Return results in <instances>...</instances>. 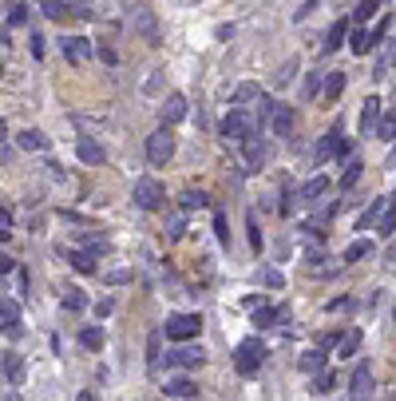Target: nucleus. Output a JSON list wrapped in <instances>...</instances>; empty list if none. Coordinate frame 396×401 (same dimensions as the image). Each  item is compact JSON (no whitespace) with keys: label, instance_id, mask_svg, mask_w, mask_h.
<instances>
[{"label":"nucleus","instance_id":"nucleus-4","mask_svg":"<svg viewBox=\"0 0 396 401\" xmlns=\"http://www.w3.org/2000/svg\"><path fill=\"white\" fill-rule=\"evenodd\" d=\"M174 155V135L167 128H158L151 139H147V159L155 163V167H163V163Z\"/></svg>","mask_w":396,"mask_h":401},{"label":"nucleus","instance_id":"nucleus-27","mask_svg":"<svg viewBox=\"0 0 396 401\" xmlns=\"http://www.w3.org/2000/svg\"><path fill=\"white\" fill-rule=\"evenodd\" d=\"M345 92V72H329V80H325V99H337Z\"/></svg>","mask_w":396,"mask_h":401},{"label":"nucleus","instance_id":"nucleus-50","mask_svg":"<svg viewBox=\"0 0 396 401\" xmlns=\"http://www.w3.org/2000/svg\"><path fill=\"white\" fill-rule=\"evenodd\" d=\"M95 314H99V318H107V314H111V298H103V302H95Z\"/></svg>","mask_w":396,"mask_h":401},{"label":"nucleus","instance_id":"nucleus-29","mask_svg":"<svg viewBox=\"0 0 396 401\" xmlns=\"http://www.w3.org/2000/svg\"><path fill=\"white\" fill-rule=\"evenodd\" d=\"M273 112H278V104H273L269 96L258 99V124H262V128H266V124H273Z\"/></svg>","mask_w":396,"mask_h":401},{"label":"nucleus","instance_id":"nucleus-47","mask_svg":"<svg viewBox=\"0 0 396 401\" xmlns=\"http://www.w3.org/2000/svg\"><path fill=\"white\" fill-rule=\"evenodd\" d=\"M107 282H111V286H123V282H131V271H111Z\"/></svg>","mask_w":396,"mask_h":401},{"label":"nucleus","instance_id":"nucleus-37","mask_svg":"<svg viewBox=\"0 0 396 401\" xmlns=\"http://www.w3.org/2000/svg\"><path fill=\"white\" fill-rule=\"evenodd\" d=\"M293 76H298V60H285V64L278 68V76H273V84H289Z\"/></svg>","mask_w":396,"mask_h":401},{"label":"nucleus","instance_id":"nucleus-9","mask_svg":"<svg viewBox=\"0 0 396 401\" xmlns=\"http://www.w3.org/2000/svg\"><path fill=\"white\" fill-rule=\"evenodd\" d=\"M178 119H187V96L171 92V96L163 99V124H178Z\"/></svg>","mask_w":396,"mask_h":401},{"label":"nucleus","instance_id":"nucleus-14","mask_svg":"<svg viewBox=\"0 0 396 401\" xmlns=\"http://www.w3.org/2000/svg\"><path fill=\"white\" fill-rule=\"evenodd\" d=\"M269 128H273V135H289V131H293V108H285V104H278V112H273V124H269Z\"/></svg>","mask_w":396,"mask_h":401},{"label":"nucleus","instance_id":"nucleus-39","mask_svg":"<svg viewBox=\"0 0 396 401\" xmlns=\"http://www.w3.org/2000/svg\"><path fill=\"white\" fill-rule=\"evenodd\" d=\"M393 226H396V207L388 203V207H384V215H380V235H393Z\"/></svg>","mask_w":396,"mask_h":401},{"label":"nucleus","instance_id":"nucleus-28","mask_svg":"<svg viewBox=\"0 0 396 401\" xmlns=\"http://www.w3.org/2000/svg\"><path fill=\"white\" fill-rule=\"evenodd\" d=\"M301 369L305 373H317V369H325V350H309L301 358Z\"/></svg>","mask_w":396,"mask_h":401},{"label":"nucleus","instance_id":"nucleus-11","mask_svg":"<svg viewBox=\"0 0 396 401\" xmlns=\"http://www.w3.org/2000/svg\"><path fill=\"white\" fill-rule=\"evenodd\" d=\"M242 151H246V163H250V167H262V159H266V144H262L258 131H250V135L242 139Z\"/></svg>","mask_w":396,"mask_h":401},{"label":"nucleus","instance_id":"nucleus-17","mask_svg":"<svg viewBox=\"0 0 396 401\" xmlns=\"http://www.w3.org/2000/svg\"><path fill=\"white\" fill-rule=\"evenodd\" d=\"M345 36H348V20L329 24V32H325V52H337L341 44H345Z\"/></svg>","mask_w":396,"mask_h":401},{"label":"nucleus","instance_id":"nucleus-23","mask_svg":"<svg viewBox=\"0 0 396 401\" xmlns=\"http://www.w3.org/2000/svg\"><path fill=\"white\" fill-rule=\"evenodd\" d=\"M40 12H44L48 20H63L67 12H72V8H67L63 0H40Z\"/></svg>","mask_w":396,"mask_h":401},{"label":"nucleus","instance_id":"nucleus-32","mask_svg":"<svg viewBox=\"0 0 396 401\" xmlns=\"http://www.w3.org/2000/svg\"><path fill=\"white\" fill-rule=\"evenodd\" d=\"M361 171H364V167H361V159H348V163H345V175H341V187L348 191V187H353V183L361 179Z\"/></svg>","mask_w":396,"mask_h":401},{"label":"nucleus","instance_id":"nucleus-16","mask_svg":"<svg viewBox=\"0 0 396 401\" xmlns=\"http://www.w3.org/2000/svg\"><path fill=\"white\" fill-rule=\"evenodd\" d=\"M0 326H4V334H20V310H16V302H8L4 298V310H0Z\"/></svg>","mask_w":396,"mask_h":401},{"label":"nucleus","instance_id":"nucleus-7","mask_svg":"<svg viewBox=\"0 0 396 401\" xmlns=\"http://www.w3.org/2000/svg\"><path fill=\"white\" fill-rule=\"evenodd\" d=\"M333 155H348V139H341V128H333L321 144H317V159H333Z\"/></svg>","mask_w":396,"mask_h":401},{"label":"nucleus","instance_id":"nucleus-2","mask_svg":"<svg viewBox=\"0 0 396 401\" xmlns=\"http://www.w3.org/2000/svg\"><path fill=\"white\" fill-rule=\"evenodd\" d=\"M198 330H202V318L198 314H171L167 326H163V334L171 338V342H190Z\"/></svg>","mask_w":396,"mask_h":401},{"label":"nucleus","instance_id":"nucleus-20","mask_svg":"<svg viewBox=\"0 0 396 401\" xmlns=\"http://www.w3.org/2000/svg\"><path fill=\"white\" fill-rule=\"evenodd\" d=\"M67 258H72V266H76L79 274H92L95 271V258H99V255H92V251H72Z\"/></svg>","mask_w":396,"mask_h":401},{"label":"nucleus","instance_id":"nucleus-51","mask_svg":"<svg viewBox=\"0 0 396 401\" xmlns=\"http://www.w3.org/2000/svg\"><path fill=\"white\" fill-rule=\"evenodd\" d=\"M317 88H321V80H317V76H309V80H305V96H317Z\"/></svg>","mask_w":396,"mask_h":401},{"label":"nucleus","instance_id":"nucleus-33","mask_svg":"<svg viewBox=\"0 0 396 401\" xmlns=\"http://www.w3.org/2000/svg\"><path fill=\"white\" fill-rule=\"evenodd\" d=\"M4 12H8V17H4V24H24V20H28V8H24L20 0H12Z\"/></svg>","mask_w":396,"mask_h":401},{"label":"nucleus","instance_id":"nucleus-31","mask_svg":"<svg viewBox=\"0 0 396 401\" xmlns=\"http://www.w3.org/2000/svg\"><path fill=\"white\" fill-rule=\"evenodd\" d=\"M178 203H183V211L206 207V195H202V191H194V187H190V191H183V195H178Z\"/></svg>","mask_w":396,"mask_h":401},{"label":"nucleus","instance_id":"nucleus-48","mask_svg":"<svg viewBox=\"0 0 396 401\" xmlns=\"http://www.w3.org/2000/svg\"><path fill=\"white\" fill-rule=\"evenodd\" d=\"M44 52H48L44 36H32V56H36V60H40V56H44Z\"/></svg>","mask_w":396,"mask_h":401},{"label":"nucleus","instance_id":"nucleus-18","mask_svg":"<svg viewBox=\"0 0 396 401\" xmlns=\"http://www.w3.org/2000/svg\"><path fill=\"white\" fill-rule=\"evenodd\" d=\"M20 378H24V366H20V353H4V382H20Z\"/></svg>","mask_w":396,"mask_h":401},{"label":"nucleus","instance_id":"nucleus-26","mask_svg":"<svg viewBox=\"0 0 396 401\" xmlns=\"http://www.w3.org/2000/svg\"><path fill=\"white\" fill-rule=\"evenodd\" d=\"M79 346H83V350H103V330L87 326V330L79 334Z\"/></svg>","mask_w":396,"mask_h":401},{"label":"nucleus","instance_id":"nucleus-22","mask_svg":"<svg viewBox=\"0 0 396 401\" xmlns=\"http://www.w3.org/2000/svg\"><path fill=\"white\" fill-rule=\"evenodd\" d=\"M388 203H393V199H373V203H368V211H364L361 219H357V231H364V226L373 223L377 215H384V207H388Z\"/></svg>","mask_w":396,"mask_h":401},{"label":"nucleus","instance_id":"nucleus-45","mask_svg":"<svg viewBox=\"0 0 396 401\" xmlns=\"http://www.w3.org/2000/svg\"><path fill=\"white\" fill-rule=\"evenodd\" d=\"M253 96H258V88H253V84H242L234 92V104H246V99H253Z\"/></svg>","mask_w":396,"mask_h":401},{"label":"nucleus","instance_id":"nucleus-1","mask_svg":"<svg viewBox=\"0 0 396 401\" xmlns=\"http://www.w3.org/2000/svg\"><path fill=\"white\" fill-rule=\"evenodd\" d=\"M163 203H167V191L158 187V179H151V175L135 179V207L139 211H158Z\"/></svg>","mask_w":396,"mask_h":401},{"label":"nucleus","instance_id":"nucleus-40","mask_svg":"<svg viewBox=\"0 0 396 401\" xmlns=\"http://www.w3.org/2000/svg\"><path fill=\"white\" fill-rule=\"evenodd\" d=\"M214 235H218L222 246H230V231H226V215H222V211L214 215Z\"/></svg>","mask_w":396,"mask_h":401},{"label":"nucleus","instance_id":"nucleus-19","mask_svg":"<svg viewBox=\"0 0 396 401\" xmlns=\"http://www.w3.org/2000/svg\"><path fill=\"white\" fill-rule=\"evenodd\" d=\"M325 191H329V179H325V175H317V179H309V183L301 187V199H309V203H313V199H321Z\"/></svg>","mask_w":396,"mask_h":401},{"label":"nucleus","instance_id":"nucleus-36","mask_svg":"<svg viewBox=\"0 0 396 401\" xmlns=\"http://www.w3.org/2000/svg\"><path fill=\"white\" fill-rule=\"evenodd\" d=\"M83 298H87V294H83V290H67V294H63V310H83Z\"/></svg>","mask_w":396,"mask_h":401},{"label":"nucleus","instance_id":"nucleus-24","mask_svg":"<svg viewBox=\"0 0 396 401\" xmlns=\"http://www.w3.org/2000/svg\"><path fill=\"white\" fill-rule=\"evenodd\" d=\"M20 147H24V151H44L48 135L44 131H24V135H20Z\"/></svg>","mask_w":396,"mask_h":401},{"label":"nucleus","instance_id":"nucleus-35","mask_svg":"<svg viewBox=\"0 0 396 401\" xmlns=\"http://www.w3.org/2000/svg\"><path fill=\"white\" fill-rule=\"evenodd\" d=\"M368 251H373V246H368L364 239H357V242H353V246L345 251V262H361V258L368 255Z\"/></svg>","mask_w":396,"mask_h":401},{"label":"nucleus","instance_id":"nucleus-30","mask_svg":"<svg viewBox=\"0 0 396 401\" xmlns=\"http://www.w3.org/2000/svg\"><path fill=\"white\" fill-rule=\"evenodd\" d=\"M282 318H285V310H258V314H253V326L266 330V326H273V322H282Z\"/></svg>","mask_w":396,"mask_h":401},{"label":"nucleus","instance_id":"nucleus-5","mask_svg":"<svg viewBox=\"0 0 396 401\" xmlns=\"http://www.w3.org/2000/svg\"><path fill=\"white\" fill-rule=\"evenodd\" d=\"M163 362L171 369H190V366H202L206 353H202V346H174V350H167Z\"/></svg>","mask_w":396,"mask_h":401},{"label":"nucleus","instance_id":"nucleus-6","mask_svg":"<svg viewBox=\"0 0 396 401\" xmlns=\"http://www.w3.org/2000/svg\"><path fill=\"white\" fill-rule=\"evenodd\" d=\"M218 131H222V139H226V144H242V139L250 135V119L242 115V108H230V115L222 119Z\"/></svg>","mask_w":396,"mask_h":401},{"label":"nucleus","instance_id":"nucleus-42","mask_svg":"<svg viewBox=\"0 0 396 401\" xmlns=\"http://www.w3.org/2000/svg\"><path fill=\"white\" fill-rule=\"evenodd\" d=\"M333 382H337V378H333L329 369H325V373H317V382H313V389H317V393H329V389H333Z\"/></svg>","mask_w":396,"mask_h":401},{"label":"nucleus","instance_id":"nucleus-44","mask_svg":"<svg viewBox=\"0 0 396 401\" xmlns=\"http://www.w3.org/2000/svg\"><path fill=\"white\" fill-rule=\"evenodd\" d=\"M167 231H171L167 239H183V231H187V223H183V215H174L171 223H167Z\"/></svg>","mask_w":396,"mask_h":401},{"label":"nucleus","instance_id":"nucleus-13","mask_svg":"<svg viewBox=\"0 0 396 401\" xmlns=\"http://www.w3.org/2000/svg\"><path fill=\"white\" fill-rule=\"evenodd\" d=\"M377 119H380V99L368 96V99H364V108H361V131H364V135L377 131Z\"/></svg>","mask_w":396,"mask_h":401},{"label":"nucleus","instance_id":"nucleus-25","mask_svg":"<svg viewBox=\"0 0 396 401\" xmlns=\"http://www.w3.org/2000/svg\"><path fill=\"white\" fill-rule=\"evenodd\" d=\"M167 393H171V398H190V393H198V389H194V382H187V378H171V382H167Z\"/></svg>","mask_w":396,"mask_h":401},{"label":"nucleus","instance_id":"nucleus-12","mask_svg":"<svg viewBox=\"0 0 396 401\" xmlns=\"http://www.w3.org/2000/svg\"><path fill=\"white\" fill-rule=\"evenodd\" d=\"M63 56H67L72 64H83V60L92 56V48H87V40H83V36H67V40H63Z\"/></svg>","mask_w":396,"mask_h":401},{"label":"nucleus","instance_id":"nucleus-46","mask_svg":"<svg viewBox=\"0 0 396 401\" xmlns=\"http://www.w3.org/2000/svg\"><path fill=\"white\" fill-rule=\"evenodd\" d=\"M246 226H250V242H253V251H262V235H258V219H246Z\"/></svg>","mask_w":396,"mask_h":401},{"label":"nucleus","instance_id":"nucleus-52","mask_svg":"<svg viewBox=\"0 0 396 401\" xmlns=\"http://www.w3.org/2000/svg\"><path fill=\"white\" fill-rule=\"evenodd\" d=\"M266 286H282V274H278V271H266Z\"/></svg>","mask_w":396,"mask_h":401},{"label":"nucleus","instance_id":"nucleus-10","mask_svg":"<svg viewBox=\"0 0 396 401\" xmlns=\"http://www.w3.org/2000/svg\"><path fill=\"white\" fill-rule=\"evenodd\" d=\"M131 24H135V28H139L147 40H151V44L158 40V20H155V12H151V8H135V12H131Z\"/></svg>","mask_w":396,"mask_h":401},{"label":"nucleus","instance_id":"nucleus-38","mask_svg":"<svg viewBox=\"0 0 396 401\" xmlns=\"http://www.w3.org/2000/svg\"><path fill=\"white\" fill-rule=\"evenodd\" d=\"M377 8H380V0H361V4H357V24H364Z\"/></svg>","mask_w":396,"mask_h":401},{"label":"nucleus","instance_id":"nucleus-21","mask_svg":"<svg viewBox=\"0 0 396 401\" xmlns=\"http://www.w3.org/2000/svg\"><path fill=\"white\" fill-rule=\"evenodd\" d=\"M348 48H353L357 56H361V52H368V48H373V36H368V32L361 28V24H357V28L348 32Z\"/></svg>","mask_w":396,"mask_h":401},{"label":"nucleus","instance_id":"nucleus-49","mask_svg":"<svg viewBox=\"0 0 396 401\" xmlns=\"http://www.w3.org/2000/svg\"><path fill=\"white\" fill-rule=\"evenodd\" d=\"M147 358L158 362V334H151V342H147Z\"/></svg>","mask_w":396,"mask_h":401},{"label":"nucleus","instance_id":"nucleus-41","mask_svg":"<svg viewBox=\"0 0 396 401\" xmlns=\"http://www.w3.org/2000/svg\"><path fill=\"white\" fill-rule=\"evenodd\" d=\"M393 64H396V44H393V48H388V52H384V56L377 60V80H380V76H384V72H388Z\"/></svg>","mask_w":396,"mask_h":401},{"label":"nucleus","instance_id":"nucleus-43","mask_svg":"<svg viewBox=\"0 0 396 401\" xmlns=\"http://www.w3.org/2000/svg\"><path fill=\"white\" fill-rule=\"evenodd\" d=\"M357 346H361V330H357V334H348L345 342H341V353H345V358H353V353H357Z\"/></svg>","mask_w":396,"mask_h":401},{"label":"nucleus","instance_id":"nucleus-34","mask_svg":"<svg viewBox=\"0 0 396 401\" xmlns=\"http://www.w3.org/2000/svg\"><path fill=\"white\" fill-rule=\"evenodd\" d=\"M380 139H384V144H388V139H396V108L384 115V119H380Z\"/></svg>","mask_w":396,"mask_h":401},{"label":"nucleus","instance_id":"nucleus-8","mask_svg":"<svg viewBox=\"0 0 396 401\" xmlns=\"http://www.w3.org/2000/svg\"><path fill=\"white\" fill-rule=\"evenodd\" d=\"M348 389H353V401H368V398H373V369L364 366V362L357 366V373H353Z\"/></svg>","mask_w":396,"mask_h":401},{"label":"nucleus","instance_id":"nucleus-3","mask_svg":"<svg viewBox=\"0 0 396 401\" xmlns=\"http://www.w3.org/2000/svg\"><path fill=\"white\" fill-rule=\"evenodd\" d=\"M234 362H238V369H242V373H253V369L266 362V346H262L258 338H246V342L234 350Z\"/></svg>","mask_w":396,"mask_h":401},{"label":"nucleus","instance_id":"nucleus-15","mask_svg":"<svg viewBox=\"0 0 396 401\" xmlns=\"http://www.w3.org/2000/svg\"><path fill=\"white\" fill-rule=\"evenodd\" d=\"M76 155H79L83 163H92V167L107 159V155H103V147L95 144V139H79V144H76Z\"/></svg>","mask_w":396,"mask_h":401}]
</instances>
